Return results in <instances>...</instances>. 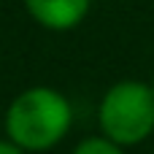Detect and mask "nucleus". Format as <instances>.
I'll return each mask as SVG.
<instances>
[{
    "label": "nucleus",
    "mask_w": 154,
    "mask_h": 154,
    "mask_svg": "<svg viewBox=\"0 0 154 154\" xmlns=\"http://www.w3.org/2000/svg\"><path fill=\"white\" fill-rule=\"evenodd\" d=\"M100 135L125 146H138L154 133V87L138 79L116 81L97 106Z\"/></svg>",
    "instance_id": "nucleus-2"
},
{
    "label": "nucleus",
    "mask_w": 154,
    "mask_h": 154,
    "mask_svg": "<svg viewBox=\"0 0 154 154\" xmlns=\"http://www.w3.org/2000/svg\"><path fill=\"white\" fill-rule=\"evenodd\" d=\"M70 154H125V149L119 143L108 141L106 135H89V138L79 141Z\"/></svg>",
    "instance_id": "nucleus-4"
},
{
    "label": "nucleus",
    "mask_w": 154,
    "mask_h": 154,
    "mask_svg": "<svg viewBox=\"0 0 154 154\" xmlns=\"http://www.w3.org/2000/svg\"><path fill=\"white\" fill-rule=\"evenodd\" d=\"M73 125L70 100L54 87L22 89L5 111V138L22 152L54 149Z\"/></svg>",
    "instance_id": "nucleus-1"
},
{
    "label": "nucleus",
    "mask_w": 154,
    "mask_h": 154,
    "mask_svg": "<svg viewBox=\"0 0 154 154\" xmlns=\"http://www.w3.org/2000/svg\"><path fill=\"white\" fill-rule=\"evenodd\" d=\"M0 154H27V152H22L14 141H8V138H3L0 141Z\"/></svg>",
    "instance_id": "nucleus-5"
},
{
    "label": "nucleus",
    "mask_w": 154,
    "mask_h": 154,
    "mask_svg": "<svg viewBox=\"0 0 154 154\" xmlns=\"http://www.w3.org/2000/svg\"><path fill=\"white\" fill-rule=\"evenodd\" d=\"M152 87H154V81H152Z\"/></svg>",
    "instance_id": "nucleus-6"
},
{
    "label": "nucleus",
    "mask_w": 154,
    "mask_h": 154,
    "mask_svg": "<svg viewBox=\"0 0 154 154\" xmlns=\"http://www.w3.org/2000/svg\"><path fill=\"white\" fill-rule=\"evenodd\" d=\"M24 11L35 24L51 32L76 30L92 8V0H22Z\"/></svg>",
    "instance_id": "nucleus-3"
}]
</instances>
